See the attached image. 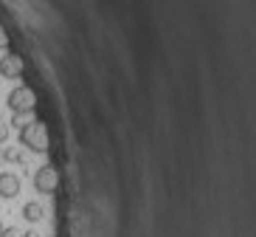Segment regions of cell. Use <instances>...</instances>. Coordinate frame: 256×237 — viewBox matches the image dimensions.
<instances>
[{
	"label": "cell",
	"instance_id": "3",
	"mask_svg": "<svg viewBox=\"0 0 256 237\" xmlns=\"http://www.w3.org/2000/svg\"><path fill=\"white\" fill-rule=\"evenodd\" d=\"M56 186H60V172H56V167L42 164V167L34 172V189H37L40 195H54Z\"/></svg>",
	"mask_w": 256,
	"mask_h": 237
},
{
	"label": "cell",
	"instance_id": "4",
	"mask_svg": "<svg viewBox=\"0 0 256 237\" xmlns=\"http://www.w3.org/2000/svg\"><path fill=\"white\" fill-rule=\"evenodd\" d=\"M26 71V62L23 57H17V54H6V57H0V77L3 79H20Z\"/></svg>",
	"mask_w": 256,
	"mask_h": 237
},
{
	"label": "cell",
	"instance_id": "13",
	"mask_svg": "<svg viewBox=\"0 0 256 237\" xmlns=\"http://www.w3.org/2000/svg\"><path fill=\"white\" fill-rule=\"evenodd\" d=\"M0 234H3V223H0Z\"/></svg>",
	"mask_w": 256,
	"mask_h": 237
},
{
	"label": "cell",
	"instance_id": "12",
	"mask_svg": "<svg viewBox=\"0 0 256 237\" xmlns=\"http://www.w3.org/2000/svg\"><path fill=\"white\" fill-rule=\"evenodd\" d=\"M23 237H37V231H26V234Z\"/></svg>",
	"mask_w": 256,
	"mask_h": 237
},
{
	"label": "cell",
	"instance_id": "1",
	"mask_svg": "<svg viewBox=\"0 0 256 237\" xmlns=\"http://www.w3.org/2000/svg\"><path fill=\"white\" fill-rule=\"evenodd\" d=\"M20 144L34 150V153H46L48 150V127L46 122H28L20 127Z\"/></svg>",
	"mask_w": 256,
	"mask_h": 237
},
{
	"label": "cell",
	"instance_id": "11",
	"mask_svg": "<svg viewBox=\"0 0 256 237\" xmlns=\"http://www.w3.org/2000/svg\"><path fill=\"white\" fill-rule=\"evenodd\" d=\"M6 138H8V124H3V122H0V144H3Z\"/></svg>",
	"mask_w": 256,
	"mask_h": 237
},
{
	"label": "cell",
	"instance_id": "10",
	"mask_svg": "<svg viewBox=\"0 0 256 237\" xmlns=\"http://www.w3.org/2000/svg\"><path fill=\"white\" fill-rule=\"evenodd\" d=\"M8 46V34H6V29L0 26V48H6Z\"/></svg>",
	"mask_w": 256,
	"mask_h": 237
},
{
	"label": "cell",
	"instance_id": "7",
	"mask_svg": "<svg viewBox=\"0 0 256 237\" xmlns=\"http://www.w3.org/2000/svg\"><path fill=\"white\" fill-rule=\"evenodd\" d=\"M28 122H34L31 113H14V116H12V124H14V127H26Z\"/></svg>",
	"mask_w": 256,
	"mask_h": 237
},
{
	"label": "cell",
	"instance_id": "6",
	"mask_svg": "<svg viewBox=\"0 0 256 237\" xmlns=\"http://www.w3.org/2000/svg\"><path fill=\"white\" fill-rule=\"evenodd\" d=\"M42 214H46V209L40 206L37 200H28V203L23 206V217L28 223H40V220H42Z\"/></svg>",
	"mask_w": 256,
	"mask_h": 237
},
{
	"label": "cell",
	"instance_id": "8",
	"mask_svg": "<svg viewBox=\"0 0 256 237\" xmlns=\"http://www.w3.org/2000/svg\"><path fill=\"white\" fill-rule=\"evenodd\" d=\"M3 158L6 161H20V153H14V150H3Z\"/></svg>",
	"mask_w": 256,
	"mask_h": 237
},
{
	"label": "cell",
	"instance_id": "9",
	"mask_svg": "<svg viewBox=\"0 0 256 237\" xmlns=\"http://www.w3.org/2000/svg\"><path fill=\"white\" fill-rule=\"evenodd\" d=\"M0 237H23V234H20L14 226H8V229H3V234H0Z\"/></svg>",
	"mask_w": 256,
	"mask_h": 237
},
{
	"label": "cell",
	"instance_id": "2",
	"mask_svg": "<svg viewBox=\"0 0 256 237\" xmlns=\"http://www.w3.org/2000/svg\"><path fill=\"white\" fill-rule=\"evenodd\" d=\"M6 102H8V110H12V113H34V105H37L34 91H31V88H26V85L14 88V91L8 93Z\"/></svg>",
	"mask_w": 256,
	"mask_h": 237
},
{
	"label": "cell",
	"instance_id": "5",
	"mask_svg": "<svg viewBox=\"0 0 256 237\" xmlns=\"http://www.w3.org/2000/svg\"><path fill=\"white\" fill-rule=\"evenodd\" d=\"M20 195V178L14 172H0V198H17Z\"/></svg>",
	"mask_w": 256,
	"mask_h": 237
}]
</instances>
